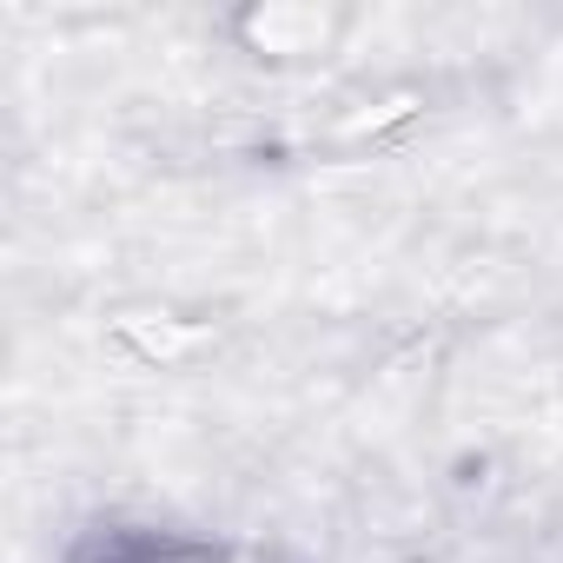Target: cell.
Returning a JSON list of instances; mask_svg holds the SVG:
<instances>
[{"mask_svg": "<svg viewBox=\"0 0 563 563\" xmlns=\"http://www.w3.org/2000/svg\"><path fill=\"white\" fill-rule=\"evenodd\" d=\"M93 563H278V550L206 530H113Z\"/></svg>", "mask_w": 563, "mask_h": 563, "instance_id": "1", "label": "cell"}]
</instances>
